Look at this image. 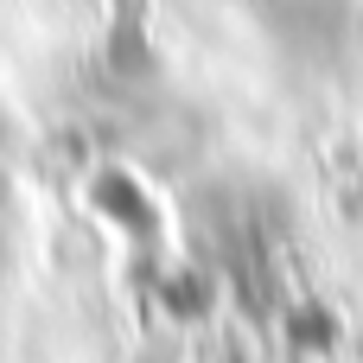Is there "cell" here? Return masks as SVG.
Wrapping results in <instances>:
<instances>
[{
	"label": "cell",
	"instance_id": "cell-2",
	"mask_svg": "<svg viewBox=\"0 0 363 363\" xmlns=\"http://www.w3.org/2000/svg\"><path fill=\"white\" fill-rule=\"evenodd\" d=\"M0 153H6V121H0Z\"/></svg>",
	"mask_w": 363,
	"mask_h": 363
},
{
	"label": "cell",
	"instance_id": "cell-1",
	"mask_svg": "<svg viewBox=\"0 0 363 363\" xmlns=\"http://www.w3.org/2000/svg\"><path fill=\"white\" fill-rule=\"evenodd\" d=\"M6 332H13V325H6V306H0V363H6Z\"/></svg>",
	"mask_w": 363,
	"mask_h": 363
}]
</instances>
